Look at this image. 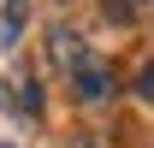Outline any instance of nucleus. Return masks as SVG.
I'll use <instances>...</instances> for the list:
<instances>
[{"mask_svg": "<svg viewBox=\"0 0 154 148\" xmlns=\"http://www.w3.org/2000/svg\"><path fill=\"white\" fill-rule=\"evenodd\" d=\"M65 148H113V142H107V136H95V130H83V136H71Z\"/></svg>", "mask_w": 154, "mask_h": 148, "instance_id": "nucleus-5", "label": "nucleus"}, {"mask_svg": "<svg viewBox=\"0 0 154 148\" xmlns=\"http://www.w3.org/2000/svg\"><path fill=\"white\" fill-rule=\"evenodd\" d=\"M101 12H107V24H119V30H125V24L142 18V0H101Z\"/></svg>", "mask_w": 154, "mask_h": 148, "instance_id": "nucleus-3", "label": "nucleus"}, {"mask_svg": "<svg viewBox=\"0 0 154 148\" xmlns=\"http://www.w3.org/2000/svg\"><path fill=\"white\" fill-rule=\"evenodd\" d=\"M24 24V0H12V6H6V30H18Z\"/></svg>", "mask_w": 154, "mask_h": 148, "instance_id": "nucleus-6", "label": "nucleus"}, {"mask_svg": "<svg viewBox=\"0 0 154 148\" xmlns=\"http://www.w3.org/2000/svg\"><path fill=\"white\" fill-rule=\"evenodd\" d=\"M136 95H142V101H154V59L136 71Z\"/></svg>", "mask_w": 154, "mask_h": 148, "instance_id": "nucleus-4", "label": "nucleus"}, {"mask_svg": "<svg viewBox=\"0 0 154 148\" xmlns=\"http://www.w3.org/2000/svg\"><path fill=\"white\" fill-rule=\"evenodd\" d=\"M89 54H95V48H89V42L77 36L71 24H54V30H48V59H54L59 71H77V65H83Z\"/></svg>", "mask_w": 154, "mask_h": 148, "instance_id": "nucleus-2", "label": "nucleus"}, {"mask_svg": "<svg viewBox=\"0 0 154 148\" xmlns=\"http://www.w3.org/2000/svg\"><path fill=\"white\" fill-rule=\"evenodd\" d=\"M65 83H71V101H77V107H107V101L119 95V71L101 54H89L77 71H65Z\"/></svg>", "mask_w": 154, "mask_h": 148, "instance_id": "nucleus-1", "label": "nucleus"}]
</instances>
